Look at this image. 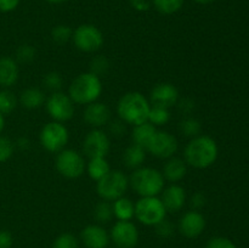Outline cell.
Listing matches in <instances>:
<instances>
[{
	"label": "cell",
	"instance_id": "1",
	"mask_svg": "<svg viewBox=\"0 0 249 248\" xmlns=\"http://www.w3.org/2000/svg\"><path fill=\"white\" fill-rule=\"evenodd\" d=\"M219 148L215 140L208 135H198L192 138L184 150L186 164L197 169H206L214 164L218 158Z\"/></svg>",
	"mask_w": 249,
	"mask_h": 248
},
{
	"label": "cell",
	"instance_id": "2",
	"mask_svg": "<svg viewBox=\"0 0 249 248\" xmlns=\"http://www.w3.org/2000/svg\"><path fill=\"white\" fill-rule=\"evenodd\" d=\"M151 104L141 92L130 91L124 94L117 105V113L119 118L126 124L134 126L148 122Z\"/></svg>",
	"mask_w": 249,
	"mask_h": 248
},
{
	"label": "cell",
	"instance_id": "3",
	"mask_svg": "<svg viewBox=\"0 0 249 248\" xmlns=\"http://www.w3.org/2000/svg\"><path fill=\"white\" fill-rule=\"evenodd\" d=\"M102 94V82L91 72L82 73L72 80L68 95L74 104L89 105L97 101Z\"/></svg>",
	"mask_w": 249,
	"mask_h": 248
},
{
	"label": "cell",
	"instance_id": "4",
	"mask_svg": "<svg viewBox=\"0 0 249 248\" xmlns=\"http://www.w3.org/2000/svg\"><path fill=\"white\" fill-rule=\"evenodd\" d=\"M164 177L160 170L151 167L134 169L129 177V185L141 197L158 196L164 189Z\"/></svg>",
	"mask_w": 249,
	"mask_h": 248
},
{
	"label": "cell",
	"instance_id": "5",
	"mask_svg": "<svg viewBox=\"0 0 249 248\" xmlns=\"http://www.w3.org/2000/svg\"><path fill=\"white\" fill-rule=\"evenodd\" d=\"M129 179L122 170H109L96 184V191L104 201L113 202L124 196Z\"/></svg>",
	"mask_w": 249,
	"mask_h": 248
},
{
	"label": "cell",
	"instance_id": "6",
	"mask_svg": "<svg viewBox=\"0 0 249 248\" xmlns=\"http://www.w3.org/2000/svg\"><path fill=\"white\" fill-rule=\"evenodd\" d=\"M165 215L167 209L157 196L141 197L135 203V218L143 225L156 226L165 219Z\"/></svg>",
	"mask_w": 249,
	"mask_h": 248
},
{
	"label": "cell",
	"instance_id": "7",
	"mask_svg": "<svg viewBox=\"0 0 249 248\" xmlns=\"http://www.w3.org/2000/svg\"><path fill=\"white\" fill-rule=\"evenodd\" d=\"M70 140V133L66 125L58 122L45 124L40 131V143L48 152L58 153L66 147Z\"/></svg>",
	"mask_w": 249,
	"mask_h": 248
},
{
	"label": "cell",
	"instance_id": "8",
	"mask_svg": "<svg viewBox=\"0 0 249 248\" xmlns=\"http://www.w3.org/2000/svg\"><path fill=\"white\" fill-rule=\"evenodd\" d=\"M56 169L67 179H77L85 172L84 157L79 152L71 148H63L56 157Z\"/></svg>",
	"mask_w": 249,
	"mask_h": 248
},
{
	"label": "cell",
	"instance_id": "9",
	"mask_svg": "<svg viewBox=\"0 0 249 248\" xmlns=\"http://www.w3.org/2000/svg\"><path fill=\"white\" fill-rule=\"evenodd\" d=\"M72 40L75 48L83 53H95L100 50L105 43L104 34L92 24H82L73 31Z\"/></svg>",
	"mask_w": 249,
	"mask_h": 248
},
{
	"label": "cell",
	"instance_id": "10",
	"mask_svg": "<svg viewBox=\"0 0 249 248\" xmlns=\"http://www.w3.org/2000/svg\"><path fill=\"white\" fill-rule=\"evenodd\" d=\"M46 111L53 121L63 123L74 116V102L65 92H53L46 100Z\"/></svg>",
	"mask_w": 249,
	"mask_h": 248
},
{
	"label": "cell",
	"instance_id": "11",
	"mask_svg": "<svg viewBox=\"0 0 249 248\" xmlns=\"http://www.w3.org/2000/svg\"><path fill=\"white\" fill-rule=\"evenodd\" d=\"M179 143L173 134L168 131H156L146 151H148L155 157L168 159L177 153Z\"/></svg>",
	"mask_w": 249,
	"mask_h": 248
},
{
	"label": "cell",
	"instance_id": "12",
	"mask_svg": "<svg viewBox=\"0 0 249 248\" xmlns=\"http://www.w3.org/2000/svg\"><path fill=\"white\" fill-rule=\"evenodd\" d=\"M109 238L117 248H134L139 242L138 228L130 220H118L112 228Z\"/></svg>",
	"mask_w": 249,
	"mask_h": 248
},
{
	"label": "cell",
	"instance_id": "13",
	"mask_svg": "<svg viewBox=\"0 0 249 248\" xmlns=\"http://www.w3.org/2000/svg\"><path fill=\"white\" fill-rule=\"evenodd\" d=\"M111 148V141L108 135L100 129H94L90 131L83 142V152L87 157L97 158L106 157Z\"/></svg>",
	"mask_w": 249,
	"mask_h": 248
},
{
	"label": "cell",
	"instance_id": "14",
	"mask_svg": "<svg viewBox=\"0 0 249 248\" xmlns=\"http://www.w3.org/2000/svg\"><path fill=\"white\" fill-rule=\"evenodd\" d=\"M150 101L152 106L169 109L179 101V90L170 83H160L151 90Z\"/></svg>",
	"mask_w": 249,
	"mask_h": 248
},
{
	"label": "cell",
	"instance_id": "15",
	"mask_svg": "<svg viewBox=\"0 0 249 248\" xmlns=\"http://www.w3.org/2000/svg\"><path fill=\"white\" fill-rule=\"evenodd\" d=\"M206 228V219L198 211L187 212L179 221L180 232L187 238H196Z\"/></svg>",
	"mask_w": 249,
	"mask_h": 248
},
{
	"label": "cell",
	"instance_id": "16",
	"mask_svg": "<svg viewBox=\"0 0 249 248\" xmlns=\"http://www.w3.org/2000/svg\"><path fill=\"white\" fill-rule=\"evenodd\" d=\"M84 121L95 129L106 125L111 119V109L104 102H92L84 109Z\"/></svg>",
	"mask_w": 249,
	"mask_h": 248
},
{
	"label": "cell",
	"instance_id": "17",
	"mask_svg": "<svg viewBox=\"0 0 249 248\" xmlns=\"http://www.w3.org/2000/svg\"><path fill=\"white\" fill-rule=\"evenodd\" d=\"M80 237L87 248H106L109 243V235L106 229L95 224L85 226Z\"/></svg>",
	"mask_w": 249,
	"mask_h": 248
},
{
	"label": "cell",
	"instance_id": "18",
	"mask_svg": "<svg viewBox=\"0 0 249 248\" xmlns=\"http://www.w3.org/2000/svg\"><path fill=\"white\" fill-rule=\"evenodd\" d=\"M162 192L163 195L160 199H162L163 206L165 207L167 212L177 213V212H179L185 206V202H186V191L180 185H170L169 187H167Z\"/></svg>",
	"mask_w": 249,
	"mask_h": 248
},
{
	"label": "cell",
	"instance_id": "19",
	"mask_svg": "<svg viewBox=\"0 0 249 248\" xmlns=\"http://www.w3.org/2000/svg\"><path fill=\"white\" fill-rule=\"evenodd\" d=\"M187 173L186 162L181 158L170 157L163 167V177L170 182H178L185 177Z\"/></svg>",
	"mask_w": 249,
	"mask_h": 248
},
{
	"label": "cell",
	"instance_id": "20",
	"mask_svg": "<svg viewBox=\"0 0 249 248\" xmlns=\"http://www.w3.org/2000/svg\"><path fill=\"white\" fill-rule=\"evenodd\" d=\"M19 70L17 62L11 57L0 58V85L10 88L18 80Z\"/></svg>",
	"mask_w": 249,
	"mask_h": 248
},
{
	"label": "cell",
	"instance_id": "21",
	"mask_svg": "<svg viewBox=\"0 0 249 248\" xmlns=\"http://www.w3.org/2000/svg\"><path fill=\"white\" fill-rule=\"evenodd\" d=\"M45 94L39 88H28V89H24L21 92V96H19V102L27 109L39 108V107L45 104Z\"/></svg>",
	"mask_w": 249,
	"mask_h": 248
},
{
	"label": "cell",
	"instance_id": "22",
	"mask_svg": "<svg viewBox=\"0 0 249 248\" xmlns=\"http://www.w3.org/2000/svg\"><path fill=\"white\" fill-rule=\"evenodd\" d=\"M156 131L157 130H156V126L153 124H151L150 122H145V123L134 126L131 138H133L134 143L141 146V147H143L146 150L147 146L150 145Z\"/></svg>",
	"mask_w": 249,
	"mask_h": 248
},
{
	"label": "cell",
	"instance_id": "23",
	"mask_svg": "<svg viewBox=\"0 0 249 248\" xmlns=\"http://www.w3.org/2000/svg\"><path fill=\"white\" fill-rule=\"evenodd\" d=\"M146 159V150L141 146L133 143L123 153V162L130 169H138Z\"/></svg>",
	"mask_w": 249,
	"mask_h": 248
},
{
	"label": "cell",
	"instance_id": "24",
	"mask_svg": "<svg viewBox=\"0 0 249 248\" xmlns=\"http://www.w3.org/2000/svg\"><path fill=\"white\" fill-rule=\"evenodd\" d=\"M113 214L118 220H131L135 216V204L130 198L121 197L113 201Z\"/></svg>",
	"mask_w": 249,
	"mask_h": 248
},
{
	"label": "cell",
	"instance_id": "25",
	"mask_svg": "<svg viewBox=\"0 0 249 248\" xmlns=\"http://www.w3.org/2000/svg\"><path fill=\"white\" fill-rule=\"evenodd\" d=\"M87 170L88 174H89V177L92 180L99 181V180H101L111 170V168H109L106 157H97L91 158L89 160V163L87 165Z\"/></svg>",
	"mask_w": 249,
	"mask_h": 248
},
{
	"label": "cell",
	"instance_id": "26",
	"mask_svg": "<svg viewBox=\"0 0 249 248\" xmlns=\"http://www.w3.org/2000/svg\"><path fill=\"white\" fill-rule=\"evenodd\" d=\"M170 121V112L168 108L152 106L148 113V122L155 126L164 125Z\"/></svg>",
	"mask_w": 249,
	"mask_h": 248
},
{
	"label": "cell",
	"instance_id": "27",
	"mask_svg": "<svg viewBox=\"0 0 249 248\" xmlns=\"http://www.w3.org/2000/svg\"><path fill=\"white\" fill-rule=\"evenodd\" d=\"M94 216L99 223H108L114 216L113 206L108 201H102L96 204L94 209Z\"/></svg>",
	"mask_w": 249,
	"mask_h": 248
},
{
	"label": "cell",
	"instance_id": "28",
	"mask_svg": "<svg viewBox=\"0 0 249 248\" xmlns=\"http://www.w3.org/2000/svg\"><path fill=\"white\" fill-rule=\"evenodd\" d=\"M185 0H153L156 9L164 15H172L179 11L184 5Z\"/></svg>",
	"mask_w": 249,
	"mask_h": 248
},
{
	"label": "cell",
	"instance_id": "29",
	"mask_svg": "<svg viewBox=\"0 0 249 248\" xmlns=\"http://www.w3.org/2000/svg\"><path fill=\"white\" fill-rule=\"evenodd\" d=\"M17 106V99L15 94L10 90L0 91V113L10 114Z\"/></svg>",
	"mask_w": 249,
	"mask_h": 248
},
{
	"label": "cell",
	"instance_id": "30",
	"mask_svg": "<svg viewBox=\"0 0 249 248\" xmlns=\"http://www.w3.org/2000/svg\"><path fill=\"white\" fill-rule=\"evenodd\" d=\"M180 130L186 136L196 138V136H198L201 134L202 125L198 119L194 118V117H187V118H185L180 123Z\"/></svg>",
	"mask_w": 249,
	"mask_h": 248
},
{
	"label": "cell",
	"instance_id": "31",
	"mask_svg": "<svg viewBox=\"0 0 249 248\" xmlns=\"http://www.w3.org/2000/svg\"><path fill=\"white\" fill-rule=\"evenodd\" d=\"M72 28L70 26H65V24H58V26L53 27L51 31V38L57 44H66L72 39Z\"/></svg>",
	"mask_w": 249,
	"mask_h": 248
},
{
	"label": "cell",
	"instance_id": "32",
	"mask_svg": "<svg viewBox=\"0 0 249 248\" xmlns=\"http://www.w3.org/2000/svg\"><path fill=\"white\" fill-rule=\"evenodd\" d=\"M62 84L63 79L58 72H49L43 78V85L46 89L53 92L60 91L61 88H62Z\"/></svg>",
	"mask_w": 249,
	"mask_h": 248
},
{
	"label": "cell",
	"instance_id": "33",
	"mask_svg": "<svg viewBox=\"0 0 249 248\" xmlns=\"http://www.w3.org/2000/svg\"><path fill=\"white\" fill-rule=\"evenodd\" d=\"M109 70V62L104 55L95 56L94 58L90 62V72L96 74L97 77L100 75H104L108 72Z\"/></svg>",
	"mask_w": 249,
	"mask_h": 248
},
{
	"label": "cell",
	"instance_id": "34",
	"mask_svg": "<svg viewBox=\"0 0 249 248\" xmlns=\"http://www.w3.org/2000/svg\"><path fill=\"white\" fill-rule=\"evenodd\" d=\"M79 243H78L77 237L70 232L61 233L53 243V248H78Z\"/></svg>",
	"mask_w": 249,
	"mask_h": 248
},
{
	"label": "cell",
	"instance_id": "35",
	"mask_svg": "<svg viewBox=\"0 0 249 248\" xmlns=\"http://www.w3.org/2000/svg\"><path fill=\"white\" fill-rule=\"evenodd\" d=\"M36 49L29 44H23L16 51V58L21 63H31L36 58Z\"/></svg>",
	"mask_w": 249,
	"mask_h": 248
},
{
	"label": "cell",
	"instance_id": "36",
	"mask_svg": "<svg viewBox=\"0 0 249 248\" xmlns=\"http://www.w3.org/2000/svg\"><path fill=\"white\" fill-rule=\"evenodd\" d=\"M15 146L9 138L0 136V163H4L14 155Z\"/></svg>",
	"mask_w": 249,
	"mask_h": 248
},
{
	"label": "cell",
	"instance_id": "37",
	"mask_svg": "<svg viewBox=\"0 0 249 248\" xmlns=\"http://www.w3.org/2000/svg\"><path fill=\"white\" fill-rule=\"evenodd\" d=\"M156 232L160 236V237H170L174 233V225L170 223L167 219H163L162 221L156 225Z\"/></svg>",
	"mask_w": 249,
	"mask_h": 248
},
{
	"label": "cell",
	"instance_id": "38",
	"mask_svg": "<svg viewBox=\"0 0 249 248\" xmlns=\"http://www.w3.org/2000/svg\"><path fill=\"white\" fill-rule=\"evenodd\" d=\"M206 248H236V246L226 237H213L207 242Z\"/></svg>",
	"mask_w": 249,
	"mask_h": 248
},
{
	"label": "cell",
	"instance_id": "39",
	"mask_svg": "<svg viewBox=\"0 0 249 248\" xmlns=\"http://www.w3.org/2000/svg\"><path fill=\"white\" fill-rule=\"evenodd\" d=\"M207 203V198L204 196V194L202 192H196V194L192 195L191 197V207L194 208V211H198V209L203 208Z\"/></svg>",
	"mask_w": 249,
	"mask_h": 248
},
{
	"label": "cell",
	"instance_id": "40",
	"mask_svg": "<svg viewBox=\"0 0 249 248\" xmlns=\"http://www.w3.org/2000/svg\"><path fill=\"white\" fill-rule=\"evenodd\" d=\"M125 123L123 121H114L109 124V131L114 136H122L125 133Z\"/></svg>",
	"mask_w": 249,
	"mask_h": 248
},
{
	"label": "cell",
	"instance_id": "41",
	"mask_svg": "<svg viewBox=\"0 0 249 248\" xmlns=\"http://www.w3.org/2000/svg\"><path fill=\"white\" fill-rule=\"evenodd\" d=\"M19 4V0H0V11L10 12L14 11Z\"/></svg>",
	"mask_w": 249,
	"mask_h": 248
},
{
	"label": "cell",
	"instance_id": "42",
	"mask_svg": "<svg viewBox=\"0 0 249 248\" xmlns=\"http://www.w3.org/2000/svg\"><path fill=\"white\" fill-rule=\"evenodd\" d=\"M12 235L6 230H0V248H11Z\"/></svg>",
	"mask_w": 249,
	"mask_h": 248
},
{
	"label": "cell",
	"instance_id": "43",
	"mask_svg": "<svg viewBox=\"0 0 249 248\" xmlns=\"http://www.w3.org/2000/svg\"><path fill=\"white\" fill-rule=\"evenodd\" d=\"M131 7H134L138 11H147L150 9V2L147 0H130Z\"/></svg>",
	"mask_w": 249,
	"mask_h": 248
},
{
	"label": "cell",
	"instance_id": "44",
	"mask_svg": "<svg viewBox=\"0 0 249 248\" xmlns=\"http://www.w3.org/2000/svg\"><path fill=\"white\" fill-rule=\"evenodd\" d=\"M179 105H180V109H181L184 113H190V112L194 111V108H195L194 101H191V100H189V99L182 100V101H180Z\"/></svg>",
	"mask_w": 249,
	"mask_h": 248
},
{
	"label": "cell",
	"instance_id": "45",
	"mask_svg": "<svg viewBox=\"0 0 249 248\" xmlns=\"http://www.w3.org/2000/svg\"><path fill=\"white\" fill-rule=\"evenodd\" d=\"M29 146H31V141H29V139L26 138V136H22V138H19L18 140H17V147H18L19 150L26 151L27 148H29Z\"/></svg>",
	"mask_w": 249,
	"mask_h": 248
},
{
	"label": "cell",
	"instance_id": "46",
	"mask_svg": "<svg viewBox=\"0 0 249 248\" xmlns=\"http://www.w3.org/2000/svg\"><path fill=\"white\" fill-rule=\"evenodd\" d=\"M197 4H202V5H207V4H211V2L215 1V0H195Z\"/></svg>",
	"mask_w": 249,
	"mask_h": 248
},
{
	"label": "cell",
	"instance_id": "47",
	"mask_svg": "<svg viewBox=\"0 0 249 248\" xmlns=\"http://www.w3.org/2000/svg\"><path fill=\"white\" fill-rule=\"evenodd\" d=\"M5 126V119H4V116H2L1 113H0V133L2 131V129H4Z\"/></svg>",
	"mask_w": 249,
	"mask_h": 248
},
{
	"label": "cell",
	"instance_id": "48",
	"mask_svg": "<svg viewBox=\"0 0 249 248\" xmlns=\"http://www.w3.org/2000/svg\"><path fill=\"white\" fill-rule=\"evenodd\" d=\"M46 1L51 2V4H61V2H65L66 0H46Z\"/></svg>",
	"mask_w": 249,
	"mask_h": 248
}]
</instances>
